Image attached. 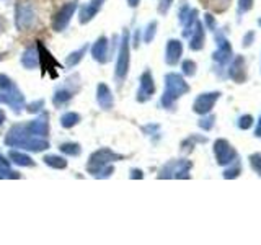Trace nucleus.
<instances>
[{
	"label": "nucleus",
	"mask_w": 261,
	"mask_h": 245,
	"mask_svg": "<svg viewBox=\"0 0 261 245\" xmlns=\"http://www.w3.org/2000/svg\"><path fill=\"white\" fill-rule=\"evenodd\" d=\"M80 121H82V116L75 111H67L61 116V126L64 129H72L74 126H77Z\"/></svg>",
	"instance_id": "bb28decb"
},
{
	"label": "nucleus",
	"mask_w": 261,
	"mask_h": 245,
	"mask_svg": "<svg viewBox=\"0 0 261 245\" xmlns=\"http://www.w3.org/2000/svg\"><path fill=\"white\" fill-rule=\"evenodd\" d=\"M163 81H165V90H163L162 98H160V105H162L165 109H173L178 100L182 98L183 95L189 93L191 87L184 81L183 74H177V72L165 74Z\"/></svg>",
	"instance_id": "f03ea898"
},
{
	"label": "nucleus",
	"mask_w": 261,
	"mask_h": 245,
	"mask_svg": "<svg viewBox=\"0 0 261 245\" xmlns=\"http://www.w3.org/2000/svg\"><path fill=\"white\" fill-rule=\"evenodd\" d=\"M123 159H124V156H121V154L114 152L108 147H102L90 156L88 162H87V172L92 175V177H95V175H97L102 168L106 167V165L119 162V161H123Z\"/></svg>",
	"instance_id": "39448f33"
},
{
	"label": "nucleus",
	"mask_w": 261,
	"mask_h": 245,
	"mask_svg": "<svg viewBox=\"0 0 261 245\" xmlns=\"http://www.w3.org/2000/svg\"><path fill=\"white\" fill-rule=\"evenodd\" d=\"M255 136L261 137V114H260V119H258V123H257V128H255Z\"/></svg>",
	"instance_id": "de8ad7c7"
},
{
	"label": "nucleus",
	"mask_w": 261,
	"mask_h": 245,
	"mask_svg": "<svg viewBox=\"0 0 261 245\" xmlns=\"http://www.w3.org/2000/svg\"><path fill=\"white\" fill-rule=\"evenodd\" d=\"M3 29H5V20H3L2 17H0V33H2Z\"/></svg>",
	"instance_id": "3c124183"
},
{
	"label": "nucleus",
	"mask_w": 261,
	"mask_h": 245,
	"mask_svg": "<svg viewBox=\"0 0 261 245\" xmlns=\"http://www.w3.org/2000/svg\"><path fill=\"white\" fill-rule=\"evenodd\" d=\"M196 72H198V64L191 59H184L182 62V74L184 77H194Z\"/></svg>",
	"instance_id": "7c9ffc66"
},
{
	"label": "nucleus",
	"mask_w": 261,
	"mask_h": 245,
	"mask_svg": "<svg viewBox=\"0 0 261 245\" xmlns=\"http://www.w3.org/2000/svg\"><path fill=\"white\" fill-rule=\"evenodd\" d=\"M0 103L8 105L12 108V111L15 114H20L26 107V100H25L23 92L17 87V83H12L7 90L0 92Z\"/></svg>",
	"instance_id": "423d86ee"
},
{
	"label": "nucleus",
	"mask_w": 261,
	"mask_h": 245,
	"mask_svg": "<svg viewBox=\"0 0 261 245\" xmlns=\"http://www.w3.org/2000/svg\"><path fill=\"white\" fill-rule=\"evenodd\" d=\"M253 124H255V119H253L252 114H242L237 121V126L242 129V131H248V129H252Z\"/></svg>",
	"instance_id": "72a5a7b5"
},
{
	"label": "nucleus",
	"mask_w": 261,
	"mask_h": 245,
	"mask_svg": "<svg viewBox=\"0 0 261 245\" xmlns=\"http://www.w3.org/2000/svg\"><path fill=\"white\" fill-rule=\"evenodd\" d=\"M253 3H255V0H238V13L240 15L248 13L250 10L253 8Z\"/></svg>",
	"instance_id": "4c0bfd02"
},
{
	"label": "nucleus",
	"mask_w": 261,
	"mask_h": 245,
	"mask_svg": "<svg viewBox=\"0 0 261 245\" xmlns=\"http://www.w3.org/2000/svg\"><path fill=\"white\" fill-rule=\"evenodd\" d=\"M129 66H130V33L128 28H124V31L119 39V48H118V56H116V67H114V81L118 85H123L129 74Z\"/></svg>",
	"instance_id": "20e7f679"
},
{
	"label": "nucleus",
	"mask_w": 261,
	"mask_h": 245,
	"mask_svg": "<svg viewBox=\"0 0 261 245\" xmlns=\"http://www.w3.org/2000/svg\"><path fill=\"white\" fill-rule=\"evenodd\" d=\"M0 59H2V57H0Z\"/></svg>",
	"instance_id": "864d4df0"
},
{
	"label": "nucleus",
	"mask_w": 261,
	"mask_h": 245,
	"mask_svg": "<svg viewBox=\"0 0 261 245\" xmlns=\"http://www.w3.org/2000/svg\"><path fill=\"white\" fill-rule=\"evenodd\" d=\"M204 28H208L209 31H215V28H217V23H215V18H214L209 12L204 15Z\"/></svg>",
	"instance_id": "58836bf2"
},
{
	"label": "nucleus",
	"mask_w": 261,
	"mask_h": 245,
	"mask_svg": "<svg viewBox=\"0 0 261 245\" xmlns=\"http://www.w3.org/2000/svg\"><path fill=\"white\" fill-rule=\"evenodd\" d=\"M88 49H90V44L87 43V44H83V46L80 48V49H77V51L70 53L69 56H67V59H65V67H67V69H74L80 61H82L85 54L88 53Z\"/></svg>",
	"instance_id": "b1692460"
},
{
	"label": "nucleus",
	"mask_w": 261,
	"mask_h": 245,
	"mask_svg": "<svg viewBox=\"0 0 261 245\" xmlns=\"http://www.w3.org/2000/svg\"><path fill=\"white\" fill-rule=\"evenodd\" d=\"M129 178L130 180H142L144 178V172L140 168H132L129 173Z\"/></svg>",
	"instance_id": "37998d69"
},
{
	"label": "nucleus",
	"mask_w": 261,
	"mask_h": 245,
	"mask_svg": "<svg viewBox=\"0 0 261 245\" xmlns=\"http://www.w3.org/2000/svg\"><path fill=\"white\" fill-rule=\"evenodd\" d=\"M90 51H92V57L100 64H106L111 59V56H109V41L106 36H100L93 43V46L90 48Z\"/></svg>",
	"instance_id": "f3484780"
},
{
	"label": "nucleus",
	"mask_w": 261,
	"mask_h": 245,
	"mask_svg": "<svg viewBox=\"0 0 261 245\" xmlns=\"http://www.w3.org/2000/svg\"><path fill=\"white\" fill-rule=\"evenodd\" d=\"M240 173H242V165H240V161H238V157H237L232 163L227 165V168L224 170L222 177L225 180H234V178H238Z\"/></svg>",
	"instance_id": "c85d7f7f"
},
{
	"label": "nucleus",
	"mask_w": 261,
	"mask_h": 245,
	"mask_svg": "<svg viewBox=\"0 0 261 245\" xmlns=\"http://www.w3.org/2000/svg\"><path fill=\"white\" fill-rule=\"evenodd\" d=\"M78 8V2L77 0H70V2L64 3L61 8L57 10L56 15L52 18V29L56 33H62L65 28L69 27L70 20H72L74 13L77 12Z\"/></svg>",
	"instance_id": "1a4fd4ad"
},
{
	"label": "nucleus",
	"mask_w": 261,
	"mask_h": 245,
	"mask_svg": "<svg viewBox=\"0 0 261 245\" xmlns=\"http://www.w3.org/2000/svg\"><path fill=\"white\" fill-rule=\"evenodd\" d=\"M220 95H222L220 92H204V93H199L198 97H196L194 103H193V111L196 114H199V116L210 113V111H212V108L215 107V103L219 102Z\"/></svg>",
	"instance_id": "f8f14e48"
},
{
	"label": "nucleus",
	"mask_w": 261,
	"mask_h": 245,
	"mask_svg": "<svg viewBox=\"0 0 261 245\" xmlns=\"http://www.w3.org/2000/svg\"><path fill=\"white\" fill-rule=\"evenodd\" d=\"M25 124H26V129L33 136L43 137V139H46L49 136V114L48 113L41 111L39 116H36L34 119H31V121H28Z\"/></svg>",
	"instance_id": "4468645a"
},
{
	"label": "nucleus",
	"mask_w": 261,
	"mask_h": 245,
	"mask_svg": "<svg viewBox=\"0 0 261 245\" xmlns=\"http://www.w3.org/2000/svg\"><path fill=\"white\" fill-rule=\"evenodd\" d=\"M193 163L189 161H170L162 167L158 173V178H191L189 170H191Z\"/></svg>",
	"instance_id": "0eeeda50"
},
{
	"label": "nucleus",
	"mask_w": 261,
	"mask_h": 245,
	"mask_svg": "<svg viewBox=\"0 0 261 245\" xmlns=\"http://www.w3.org/2000/svg\"><path fill=\"white\" fill-rule=\"evenodd\" d=\"M198 15H199V12H198L196 8L189 10L188 17L184 18V22L182 23V25H183V38H189V36H191L193 29H194V27H196V22L199 20Z\"/></svg>",
	"instance_id": "393cba45"
},
{
	"label": "nucleus",
	"mask_w": 261,
	"mask_h": 245,
	"mask_svg": "<svg viewBox=\"0 0 261 245\" xmlns=\"http://www.w3.org/2000/svg\"><path fill=\"white\" fill-rule=\"evenodd\" d=\"M113 173H114V167H113V163H111V165H106L104 168L100 170V172L95 175V178H102V180L103 178H109Z\"/></svg>",
	"instance_id": "ea45409f"
},
{
	"label": "nucleus",
	"mask_w": 261,
	"mask_h": 245,
	"mask_svg": "<svg viewBox=\"0 0 261 245\" xmlns=\"http://www.w3.org/2000/svg\"><path fill=\"white\" fill-rule=\"evenodd\" d=\"M22 66L28 71H33V69L39 67V54H38V48H26L25 53L22 54Z\"/></svg>",
	"instance_id": "4be33fe9"
},
{
	"label": "nucleus",
	"mask_w": 261,
	"mask_h": 245,
	"mask_svg": "<svg viewBox=\"0 0 261 245\" xmlns=\"http://www.w3.org/2000/svg\"><path fill=\"white\" fill-rule=\"evenodd\" d=\"M172 3H173V0H160V3H158V13L167 15L170 7H172Z\"/></svg>",
	"instance_id": "a19ab883"
},
{
	"label": "nucleus",
	"mask_w": 261,
	"mask_h": 245,
	"mask_svg": "<svg viewBox=\"0 0 261 245\" xmlns=\"http://www.w3.org/2000/svg\"><path fill=\"white\" fill-rule=\"evenodd\" d=\"M43 162L46 163L48 167L56 168V170H64V168H67V165H69V162L65 161V157L54 156V154H51V156H44Z\"/></svg>",
	"instance_id": "a878e982"
},
{
	"label": "nucleus",
	"mask_w": 261,
	"mask_h": 245,
	"mask_svg": "<svg viewBox=\"0 0 261 245\" xmlns=\"http://www.w3.org/2000/svg\"><path fill=\"white\" fill-rule=\"evenodd\" d=\"M215 124V116L212 113H208V114H203L201 119L198 121V126L203 129V131H210V129L214 128Z\"/></svg>",
	"instance_id": "473e14b6"
},
{
	"label": "nucleus",
	"mask_w": 261,
	"mask_h": 245,
	"mask_svg": "<svg viewBox=\"0 0 261 245\" xmlns=\"http://www.w3.org/2000/svg\"><path fill=\"white\" fill-rule=\"evenodd\" d=\"M154 93H155V81H154L152 71L145 69L139 79V90H137V95H135V100L139 103H145L154 97Z\"/></svg>",
	"instance_id": "ddd939ff"
},
{
	"label": "nucleus",
	"mask_w": 261,
	"mask_h": 245,
	"mask_svg": "<svg viewBox=\"0 0 261 245\" xmlns=\"http://www.w3.org/2000/svg\"><path fill=\"white\" fill-rule=\"evenodd\" d=\"M157 28H158V23L157 20H152L147 27L144 29V43H152L155 34H157Z\"/></svg>",
	"instance_id": "2f4dec72"
},
{
	"label": "nucleus",
	"mask_w": 261,
	"mask_h": 245,
	"mask_svg": "<svg viewBox=\"0 0 261 245\" xmlns=\"http://www.w3.org/2000/svg\"><path fill=\"white\" fill-rule=\"evenodd\" d=\"M8 161L15 165H18V167H34V165H36L28 154L17 151V149H10L8 151Z\"/></svg>",
	"instance_id": "5701e85b"
},
{
	"label": "nucleus",
	"mask_w": 261,
	"mask_h": 245,
	"mask_svg": "<svg viewBox=\"0 0 261 245\" xmlns=\"http://www.w3.org/2000/svg\"><path fill=\"white\" fill-rule=\"evenodd\" d=\"M97 103L100 108L104 109V111H109V109H113L114 107V97H113L111 88L103 82H100L97 85Z\"/></svg>",
	"instance_id": "6ab92c4d"
},
{
	"label": "nucleus",
	"mask_w": 261,
	"mask_h": 245,
	"mask_svg": "<svg viewBox=\"0 0 261 245\" xmlns=\"http://www.w3.org/2000/svg\"><path fill=\"white\" fill-rule=\"evenodd\" d=\"M189 39V49L191 51H201V49L204 48L206 44V31H204V25L199 22H196V27L193 29L191 36L188 38Z\"/></svg>",
	"instance_id": "aec40b11"
},
{
	"label": "nucleus",
	"mask_w": 261,
	"mask_h": 245,
	"mask_svg": "<svg viewBox=\"0 0 261 245\" xmlns=\"http://www.w3.org/2000/svg\"><path fill=\"white\" fill-rule=\"evenodd\" d=\"M39 13L33 2L29 0H18L15 5V27L18 31H31L38 27Z\"/></svg>",
	"instance_id": "7ed1b4c3"
},
{
	"label": "nucleus",
	"mask_w": 261,
	"mask_h": 245,
	"mask_svg": "<svg viewBox=\"0 0 261 245\" xmlns=\"http://www.w3.org/2000/svg\"><path fill=\"white\" fill-rule=\"evenodd\" d=\"M5 119H7V114H5V111L2 108H0V128L3 126V123H5Z\"/></svg>",
	"instance_id": "09e8293b"
},
{
	"label": "nucleus",
	"mask_w": 261,
	"mask_h": 245,
	"mask_svg": "<svg viewBox=\"0 0 261 245\" xmlns=\"http://www.w3.org/2000/svg\"><path fill=\"white\" fill-rule=\"evenodd\" d=\"M253 39H255V33H253V31L247 33V34H245V36H243V43H242V46H243V48L252 46V44H253Z\"/></svg>",
	"instance_id": "79ce46f5"
},
{
	"label": "nucleus",
	"mask_w": 261,
	"mask_h": 245,
	"mask_svg": "<svg viewBox=\"0 0 261 245\" xmlns=\"http://www.w3.org/2000/svg\"><path fill=\"white\" fill-rule=\"evenodd\" d=\"M212 149H214L215 161H217V165H220V167H227L229 163H232L238 157L237 149L227 139H222V137L215 139Z\"/></svg>",
	"instance_id": "6e6552de"
},
{
	"label": "nucleus",
	"mask_w": 261,
	"mask_h": 245,
	"mask_svg": "<svg viewBox=\"0 0 261 245\" xmlns=\"http://www.w3.org/2000/svg\"><path fill=\"white\" fill-rule=\"evenodd\" d=\"M139 3H140V0H128V5H129L130 8L139 7Z\"/></svg>",
	"instance_id": "8fccbe9b"
},
{
	"label": "nucleus",
	"mask_w": 261,
	"mask_h": 245,
	"mask_svg": "<svg viewBox=\"0 0 261 245\" xmlns=\"http://www.w3.org/2000/svg\"><path fill=\"white\" fill-rule=\"evenodd\" d=\"M75 81H78V76H75ZM75 81H74V77L67 79L62 87H59L56 92H54V95H52V105H54V107H56V108L65 107V105H67L70 100L75 97V93L80 90L77 87L74 88V82Z\"/></svg>",
	"instance_id": "9b49d317"
},
{
	"label": "nucleus",
	"mask_w": 261,
	"mask_h": 245,
	"mask_svg": "<svg viewBox=\"0 0 261 245\" xmlns=\"http://www.w3.org/2000/svg\"><path fill=\"white\" fill-rule=\"evenodd\" d=\"M183 56V43L180 39H168L165 46V64L170 67L177 66Z\"/></svg>",
	"instance_id": "2eb2a0df"
},
{
	"label": "nucleus",
	"mask_w": 261,
	"mask_h": 245,
	"mask_svg": "<svg viewBox=\"0 0 261 245\" xmlns=\"http://www.w3.org/2000/svg\"><path fill=\"white\" fill-rule=\"evenodd\" d=\"M26 111L28 113H41L43 111V108H44V100L43 98H39L36 100V102H33V103H29L26 105Z\"/></svg>",
	"instance_id": "e433bc0d"
},
{
	"label": "nucleus",
	"mask_w": 261,
	"mask_h": 245,
	"mask_svg": "<svg viewBox=\"0 0 261 245\" xmlns=\"http://www.w3.org/2000/svg\"><path fill=\"white\" fill-rule=\"evenodd\" d=\"M36 48H38V54H39V67H44V64L48 62V66H46V71H52V69H56V67H61L57 64L56 59L52 57V54L48 51L46 48H44V44L43 41H38L36 43ZM44 71V72H46Z\"/></svg>",
	"instance_id": "412c9836"
},
{
	"label": "nucleus",
	"mask_w": 261,
	"mask_h": 245,
	"mask_svg": "<svg viewBox=\"0 0 261 245\" xmlns=\"http://www.w3.org/2000/svg\"><path fill=\"white\" fill-rule=\"evenodd\" d=\"M227 74H229V77L237 83H243L247 81V62H245V57L242 54H237V56L234 57V61L230 62V66H229Z\"/></svg>",
	"instance_id": "dca6fc26"
},
{
	"label": "nucleus",
	"mask_w": 261,
	"mask_h": 245,
	"mask_svg": "<svg viewBox=\"0 0 261 245\" xmlns=\"http://www.w3.org/2000/svg\"><path fill=\"white\" fill-rule=\"evenodd\" d=\"M104 2H106V0H90L87 5H83V7L78 10V23L87 25L92 22L98 15L100 10H102Z\"/></svg>",
	"instance_id": "a211bd4d"
},
{
	"label": "nucleus",
	"mask_w": 261,
	"mask_h": 245,
	"mask_svg": "<svg viewBox=\"0 0 261 245\" xmlns=\"http://www.w3.org/2000/svg\"><path fill=\"white\" fill-rule=\"evenodd\" d=\"M214 38H215V43H217V49H215L212 54V61L215 62L217 67H224L225 64L230 62V59L234 56L232 46H230L229 39L224 33H215Z\"/></svg>",
	"instance_id": "9d476101"
},
{
	"label": "nucleus",
	"mask_w": 261,
	"mask_h": 245,
	"mask_svg": "<svg viewBox=\"0 0 261 245\" xmlns=\"http://www.w3.org/2000/svg\"><path fill=\"white\" fill-rule=\"evenodd\" d=\"M206 141H208L206 137H201V136H196V134H191L188 139H184V141L182 142V151L183 152H191L196 144H198V142H206Z\"/></svg>",
	"instance_id": "c756f323"
},
{
	"label": "nucleus",
	"mask_w": 261,
	"mask_h": 245,
	"mask_svg": "<svg viewBox=\"0 0 261 245\" xmlns=\"http://www.w3.org/2000/svg\"><path fill=\"white\" fill-rule=\"evenodd\" d=\"M3 144L12 149H22V151H29V152H44L49 149V141L43 137L33 136L31 133L26 129V124H13L8 129V133L5 134Z\"/></svg>",
	"instance_id": "f257e3e1"
},
{
	"label": "nucleus",
	"mask_w": 261,
	"mask_h": 245,
	"mask_svg": "<svg viewBox=\"0 0 261 245\" xmlns=\"http://www.w3.org/2000/svg\"><path fill=\"white\" fill-rule=\"evenodd\" d=\"M248 162H250V167H252L253 172L257 173L258 177H261V154L260 152L252 154V156L248 157Z\"/></svg>",
	"instance_id": "f704fd0d"
},
{
	"label": "nucleus",
	"mask_w": 261,
	"mask_h": 245,
	"mask_svg": "<svg viewBox=\"0 0 261 245\" xmlns=\"http://www.w3.org/2000/svg\"><path fill=\"white\" fill-rule=\"evenodd\" d=\"M158 129H160L158 124H147V126H144V128H142V131L150 136V134H154V131H158Z\"/></svg>",
	"instance_id": "c03bdc74"
},
{
	"label": "nucleus",
	"mask_w": 261,
	"mask_h": 245,
	"mask_svg": "<svg viewBox=\"0 0 261 245\" xmlns=\"http://www.w3.org/2000/svg\"><path fill=\"white\" fill-rule=\"evenodd\" d=\"M132 48H139V44H140V31L137 29V31L134 33V38H132Z\"/></svg>",
	"instance_id": "a18cd8bd"
},
{
	"label": "nucleus",
	"mask_w": 261,
	"mask_h": 245,
	"mask_svg": "<svg viewBox=\"0 0 261 245\" xmlns=\"http://www.w3.org/2000/svg\"><path fill=\"white\" fill-rule=\"evenodd\" d=\"M258 25H260V27H261V18H258Z\"/></svg>",
	"instance_id": "603ef678"
},
{
	"label": "nucleus",
	"mask_w": 261,
	"mask_h": 245,
	"mask_svg": "<svg viewBox=\"0 0 261 245\" xmlns=\"http://www.w3.org/2000/svg\"><path fill=\"white\" fill-rule=\"evenodd\" d=\"M22 178V173L17 170H12L10 167H0V180H18Z\"/></svg>",
	"instance_id": "c9c22d12"
},
{
	"label": "nucleus",
	"mask_w": 261,
	"mask_h": 245,
	"mask_svg": "<svg viewBox=\"0 0 261 245\" xmlns=\"http://www.w3.org/2000/svg\"><path fill=\"white\" fill-rule=\"evenodd\" d=\"M59 151H61L64 156L69 157H78L82 154V146L78 142H64L59 146Z\"/></svg>",
	"instance_id": "cd10ccee"
},
{
	"label": "nucleus",
	"mask_w": 261,
	"mask_h": 245,
	"mask_svg": "<svg viewBox=\"0 0 261 245\" xmlns=\"http://www.w3.org/2000/svg\"><path fill=\"white\" fill-rule=\"evenodd\" d=\"M10 163L12 162L8 161V157H3L2 154H0V167H10Z\"/></svg>",
	"instance_id": "49530a36"
}]
</instances>
